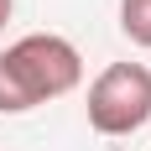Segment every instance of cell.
<instances>
[{"label": "cell", "instance_id": "cell-2", "mask_svg": "<svg viewBox=\"0 0 151 151\" xmlns=\"http://www.w3.org/2000/svg\"><path fill=\"white\" fill-rule=\"evenodd\" d=\"M89 125L99 136H130L151 120V68L141 63H109L89 83Z\"/></svg>", "mask_w": 151, "mask_h": 151}, {"label": "cell", "instance_id": "cell-4", "mask_svg": "<svg viewBox=\"0 0 151 151\" xmlns=\"http://www.w3.org/2000/svg\"><path fill=\"white\" fill-rule=\"evenodd\" d=\"M11 5L16 0H0V31H5V21H11Z\"/></svg>", "mask_w": 151, "mask_h": 151}, {"label": "cell", "instance_id": "cell-1", "mask_svg": "<svg viewBox=\"0 0 151 151\" xmlns=\"http://www.w3.org/2000/svg\"><path fill=\"white\" fill-rule=\"evenodd\" d=\"M78 78H83L78 47L52 31H31L0 52V115H26L47 99H63L78 89Z\"/></svg>", "mask_w": 151, "mask_h": 151}, {"label": "cell", "instance_id": "cell-3", "mask_svg": "<svg viewBox=\"0 0 151 151\" xmlns=\"http://www.w3.org/2000/svg\"><path fill=\"white\" fill-rule=\"evenodd\" d=\"M120 31L136 47H151V0H120Z\"/></svg>", "mask_w": 151, "mask_h": 151}]
</instances>
